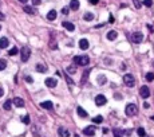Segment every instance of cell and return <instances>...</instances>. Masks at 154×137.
<instances>
[{"label": "cell", "mask_w": 154, "mask_h": 137, "mask_svg": "<svg viewBox=\"0 0 154 137\" xmlns=\"http://www.w3.org/2000/svg\"><path fill=\"white\" fill-rule=\"evenodd\" d=\"M106 102H107V99H106V97L103 94H98L95 97V105L97 106H103V105H106Z\"/></svg>", "instance_id": "8992f818"}, {"label": "cell", "mask_w": 154, "mask_h": 137, "mask_svg": "<svg viewBox=\"0 0 154 137\" xmlns=\"http://www.w3.org/2000/svg\"><path fill=\"white\" fill-rule=\"evenodd\" d=\"M83 19H85L86 22H91V20L94 19V14H91V12H86V14H85V16H83Z\"/></svg>", "instance_id": "7402d4cb"}, {"label": "cell", "mask_w": 154, "mask_h": 137, "mask_svg": "<svg viewBox=\"0 0 154 137\" xmlns=\"http://www.w3.org/2000/svg\"><path fill=\"white\" fill-rule=\"evenodd\" d=\"M146 81L147 82H153L154 81V74L153 73H147L146 74Z\"/></svg>", "instance_id": "1f68e13d"}, {"label": "cell", "mask_w": 154, "mask_h": 137, "mask_svg": "<svg viewBox=\"0 0 154 137\" xmlns=\"http://www.w3.org/2000/svg\"><path fill=\"white\" fill-rule=\"evenodd\" d=\"M0 30H2V26H0Z\"/></svg>", "instance_id": "f907efd6"}, {"label": "cell", "mask_w": 154, "mask_h": 137, "mask_svg": "<svg viewBox=\"0 0 154 137\" xmlns=\"http://www.w3.org/2000/svg\"><path fill=\"white\" fill-rule=\"evenodd\" d=\"M92 122H94V124H101V122H103V117H102V116L94 117V118H92Z\"/></svg>", "instance_id": "484cf974"}, {"label": "cell", "mask_w": 154, "mask_h": 137, "mask_svg": "<svg viewBox=\"0 0 154 137\" xmlns=\"http://www.w3.org/2000/svg\"><path fill=\"white\" fill-rule=\"evenodd\" d=\"M121 134H122V132L119 129H114V137H122Z\"/></svg>", "instance_id": "e575fe53"}, {"label": "cell", "mask_w": 154, "mask_h": 137, "mask_svg": "<svg viewBox=\"0 0 154 137\" xmlns=\"http://www.w3.org/2000/svg\"><path fill=\"white\" fill-rule=\"evenodd\" d=\"M58 134H59V137H70V132H68V129L64 128V127H59Z\"/></svg>", "instance_id": "ba28073f"}, {"label": "cell", "mask_w": 154, "mask_h": 137, "mask_svg": "<svg viewBox=\"0 0 154 137\" xmlns=\"http://www.w3.org/2000/svg\"><path fill=\"white\" fill-rule=\"evenodd\" d=\"M144 106H145V109H149V108H150V105L147 104V102H145V104H144Z\"/></svg>", "instance_id": "ee69618b"}, {"label": "cell", "mask_w": 154, "mask_h": 137, "mask_svg": "<svg viewBox=\"0 0 154 137\" xmlns=\"http://www.w3.org/2000/svg\"><path fill=\"white\" fill-rule=\"evenodd\" d=\"M74 63L75 65H79V66H87L90 63V58L87 55H76L74 56Z\"/></svg>", "instance_id": "6da1fadb"}, {"label": "cell", "mask_w": 154, "mask_h": 137, "mask_svg": "<svg viewBox=\"0 0 154 137\" xmlns=\"http://www.w3.org/2000/svg\"><path fill=\"white\" fill-rule=\"evenodd\" d=\"M79 2H78V0H71V2H70V8L71 9H74V11H76V9H79Z\"/></svg>", "instance_id": "2e32d148"}, {"label": "cell", "mask_w": 154, "mask_h": 137, "mask_svg": "<svg viewBox=\"0 0 154 137\" xmlns=\"http://www.w3.org/2000/svg\"><path fill=\"white\" fill-rule=\"evenodd\" d=\"M151 118H153V120H154V116H153V117H151Z\"/></svg>", "instance_id": "681fc988"}, {"label": "cell", "mask_w": 154, "mask_h": 137, "mask_svg": "<svg viewBox=\"0 0 154 137\" xmlns=\"http://www.w3.org/2000/svg\"><path fill=\"white\" fill-rule=\"evenodd\" d=\"M117 36H118V34H117V31H114V30L107 32V39H109V40H115Z\"/></svg>", "instance_id": "ac0fdd59"}, {"label": "cell", "mask_w": 154, "mask_h": 137, "mask_svg": "<svg viewBox=\"0 0 154 137\" xmlns=\"http://www.w3.org/2000/svg\"><path fill=\"white\" fill-rule=\"evenodd\" d=\"M123 83L127 86V87H133L135 85V78L131 75V74H125L123 75Z\"/></svg>", "instance_id": "3957f363"}, {"label": "cell", "mask_w": 154, "mask_h": 137, "mask_svg": "<svg viewBox=\"0 0 154 137\" xmlns=\"http://www.w3.org/2000/svg\"><path fill=\"white\" fill-rule=\"evenodd\" d=\"M24 12H27L30 15H34V14H36V9H35L34 7H31V6H24Z\"/></svg>", "instance_id": "ffe728a7"}, {"label": "cell", "mask_w": 154, "mask_h": 137, "mask_svg": "<svg viewBox=\"0 0 154 137\" xmlns=\"http://www.w3.org/2000/svg\"><path fill=\"white\" fill-rule=\"evenodd\" d=\"M32 3H34V6H39L42 3V0H32Z\"/></svg>", "instance_id": "74e56055"}, {"label": "cell", "mask_w": 154, "mask_h": 137, "mask_svg": "<svg viewBox=\"0 0 154 137\" xmlns=\"http://www.w3.org/2000/svg\"><path fill=\"white\" fill-rule=\"evenodd\" d=\"M11 108H12V101H6V104H4V109L6 110H11Z\"/></svg>", "instance_id": "83f0119b"}, {"label": "cell", "mask_w": 154, "mask_h": 137, "mask_svg": "<svg viewBox=\"0 0 154 137\" xmlns=\"http://www.w3.org/2000/svg\"><path fill=\"white\" fill-rule=\"evenodd\" d=\"M36 71L38 73H46L47 71V66L43 65V63H38L36 65Z\"/></svg>", "instance_id": "d6986e66"}, {"label": "cell", "mask_w": 154, "mask_h": 137, "mask_svg": "<svg viewBox=\"0 0 154 137\" xmlns=\"http://www.w3.org/2000/svg\"><path fill=\"white\" fill-rule=\"evenodd\" d=\"M68 12H70V7H64V8L62 9V14H63V15H68Z\"/></svg>", "instance_id": "8d00e7d4"}, {"label": "cell", "mask_w": 154, "mask_h": 137, "mask_svg": "<svg viewBox=\"0 0 154 137\" xmlns=\"http://www.w3.org/2000/svg\"><path fill=\"white\" fill-rule=\"evenodd\" d=\"M89 74H90V70H85V71H83V77H82V83H86Z\"/></svg>", "instance_id": "cb8c5ba5"}, {"label": "cell", "mask_w": 154, "mask_h": 137, "mask_svg": "<svg viewBox=\"0 0 154 137\" xmlns=\"http://www.w3.org/2000/svg\"><path fill=\"white\" fill-rule=\"evenodd\" d=\"M21 121L24 122V124H30V116L27 114V116H24V117H21Z\"/></svg>", "instance_id": "d590c367"}, {"label": "cell", "mask_w": 154, "mask_h": 137, "mask_svg": "<svg viewBox=\"0 0 154 137\" xmlns=\"http://www.w3.org/2000/svg\"><path fill=\"white\" fill-rule=\"evenodd\" d=\"M19 2H20V3H23V4H26V3L28 2V0H19Z\"/></svg>", "instance_id": "bcb514c9"}, {"label": "cell", "mask_w": 154, "mask_h": 137, "mask_svg": "<svg viewBox=\"0 0 154 137\" xmlns=\"http://www.w3.org/2000/svg\"><path fill=\"white\" fill-rule=\"evenodd\" d=\"M76 113H78V116L79 117H82V118H86L87 117V112L82 108V106H78L76 108Z\"/></svg>", "instance_id": "5bb4252c"}, {"label": "cell", "mask_w": 154, "mask_h": 137, "mask_svg": "<svg viewBox=\"0 0 154 137\" xmlns=\"http://www.w3.org/2000/svg\"><path fill=\"white\" fill-rule=\"evenodd\" d=\"M20 54H21V62H28L30 56H31V50L28 47H23L20 50Z\"/></svg>", "instance_id": "277c9868"}, {"label": "cell", "mask_w": 154, "mask_h": 137, "mask_svg": "<svg viewBox=\"0 0 154 137\" xmlns=\"http://www.w3.org/2000/svg\"><path fill=\"white\" fill-rule=\"evenodd\" d=\"M109 22H110V23H114V18H113V15H110V16H109Z\"/></svg>", "instance_id": "b9f144b4"}, {"label": "cell", "mask_w": 154, "mask_h": 137, "mask_svg": "<svg viewBox=\"0 0 154 137\" xmlns=\"http://www.w3.org/2000/svg\"><path fill=\"white\" fill-rule=\"evenodd\" d=\"M98 83L99 85H104L106 83V77L104 75H99L98 77Z\"/></svg>", "instance_id": "4dcf8cb0"}, {"label": "cell", "mask_w": 154, "mask_h": 137, "mask_svg": "<svg viewBox=\"0 0 154 137\" xmlns=\"http://www.w3.org/2000/svg\"><path fill=\"white\" fill-rule=\"evenodd\" d=\"M147 28H149V30H150V31H151V32H153V31H154V28H153V27H151V26H150V24H147Z\"/></svg>", "instance_id": "f6af8a7d"}, {"label": "cell", "mask_w": 154, "mask_h": 137, "mask_svg": "<svg viewBox=\"0 0 154 137\" xmlns=\"http://www.w3.org/2000/svg\"><path fill=\"white\" fill-rule=\"evenodd\" d=\"M6 67H7V61L6 59H0V71L4 70Z\"/></svg>", "instance_id": "f1b7e54d"}, {"label": "cell", "mask_w": 154, "mask_h": 137, "mask_svg": "<svg viewBox=\"0 0 154 137\" xmlns=\"http://www.w3.org/2000/svg\"><path fill=\"white\" fill-rule=\"evenodd\" d=\"M66 81H68V83H71V85L74 83V81H73V79H71L70 77H67V75H66Z\"/></svg>", "instance_id": "ab89813d"}, {"label": "cell", "mask_w": 154, "mask_h": 137, "mask_svg": "<svg viewBox=\"0 0 154 137\" xmlns=\"http://www.w3.org/2000/svg\"><path fill=\"white\" fill-rule=\"evenodd\" d=\"M4 18H6V16H4V14H3V12H0V20H4Z\"/></svg>", "instance_id": "7bdbcfd3"}, {"label": "cell", "mask_w": 154, "mask_h": 137, "mask_svg": "<svg viewBox=\"0 0 154 137\" xmlns=\"http://www.w3.org/2000/svg\"><path fill=\"white\" fill-rule=\"evenodd\" d=\"M3 94H4V91H3V89H2V87H0V97H2Z\"/></svg>", "instance_id": "7dc6e473"}, {"label": "cell", "mask_w": 154, "mask_h": 137, "mask_svg": "<svg viewBox=\"0 0 154 137\" xmlns=\"http://www.w3.org/2000/svg\"><path fill=\"white\" fill-rule=\"evenodd\" d=\"M98 2H99V0H90V3H91V4H94V6L98 4Z\"/></svg>", "instance_id": "60d3db41"}, {"label": "cell", "mask_w": 154, "mask_h": 137, "mask_svg": "<svg viewBox=\"0 0 154 137\" xmlns=\"http://www.w3.org/2000/svg\"><path fill=\"white\" fill-rule=\"evenodd\" d=\"M47 19L51 20V22H52V20H55V19H56V11H55V9H51L50 12L47 14Z\"/></svg>", "instance_id": "44dd1931"}, {"label": "cell", "mask_w": 154, "mask_h": 137, "mask_svg": "<svg viewBox=\"0 0 154 137\" xmlns=\"http://www.w3.org/2000/svg\"><path fill=\"white\" fill-rule=\"evenodd\" d=\"M50 47H51V49H54V50H55V49H58V43L55 42V39H54V38H51V40H50Z\"/></svg>", "instance_id": "f546056e"}, {"label": "cell", "mask_w": 154, "mask_h": 137, "mask_svg": "<svg viewBox=\"0 0 154 137\" xmlns=\"http://www.w3.org/2000/svg\"><path fill=\"white\" fill-rule=\"evenodd\" d=\"M66 71H67L68 74H75V73H76V68H75V66H74V65H73V66H67Z\"/></svg>", "instance_id": "603a6c76"}, {"label": "cell", "mask_w": 154, "mask_h": 137, "mask_svg": "<svg viewBox=\"0 0 154 137\" xmlns=\"http://www.w3.org/2000/svg\"><path fill=\"white\" fill-rule=\"evenodd\" d=\"M89 46H90V44H89V40H87V39L83 38V39L79 40V47H80V50H87Z\"/></svg>", "instance_id": "4fadbf2b"}, {"label": "cell", "mask_w": 154, "mask_h": 137, "mask_svg": "<svg viewBox=\"0 0 154 137\" xmlns=\"http://www.w3.org/2000/svg\"><path fill=\"white\" fill-rule=\"evenodd\" d=\"M12 104H14L16 108H23V106H24V99L20 98V97H15V98L12 99Z\"/></svg>", "instance_id": "9c48e42d"}, {"label": "cell", "mask_w": 154, "mask_h": 137, "mask_svg": "<svg viewBox=\"0 0 154 137\" xmlns=\"http://www.w3.org/2000/svg\"><path fill=\"white\" fill-rule=\"evenodd\" d=\"M40 106H42L43 109H48V110H51V109L54 108V105H52L51 101H43L42 104H40Z\"/></svg>", "instance_id": "9a60e30c"}, {"label": "cell", "mask_w": 154, "mask_h": 137, "mask_svg": "<svg viewBox=\"0 0 154 137\" xmlns=\"http://www.w3.org/2000/svg\"><path fill=\"white\" fill-rule=\"evenodd\" d=\"M131 40H133L134 43H141L142 40H144V34L139 32V31L133 32V34H131Z\"/></svg>", "instance_id": "5b68a950"}, {"label": "cell", "mask_w": 154, "mask_h": 137, "mask_svg": "<svg viewBox=\"0 0 154 137\" xmlns=\"http://www.w3.org/2000/svg\"><path fill=\"white\" fill-rule=\"evenodd\" d=\"M139 96H141L142 98H149V96H150V89H149L147 86H142V87L139 89Z\"/></svg>", "instance_id": "52a82bcc"}, {"label": "cell", "mask_w": 154, "mask_h": 137, "mask_svg": "<svg viewBox=\"0 0 154 137\" xmlns=\"http://www.w3.org/2000/svg\"><path fill=\"white\" fill-rule=\"evenodd\" d=\"M44 83H46V86H47V87H51V89H52V87H55V86H56L58 81H56L55 78H47Z\"/></svg>", "instance_id": "30bf717a"}, {"label": "cell", "mask_w": 154, "mask_h": 137, "mask_svg": "<svg viewBox=\"0 0 154 137\" xmlns=\"http://www.w3.org/2000/svg\"><path fill=\"white\" fill-rule=\"evenodd\" d=\"M137 133H138L139 137H145V136H146V132H145L144 128H138V129H137Z\"/></svg>", "instance_id": "4316f807"}, {"label": "cell", "mask_w": 154, "mask_h": 137, "mask_svg": "<svg viewBox=\"0 0 154 137\" xmlns=\"http://www.w3.org/2000/svg\"><path fill=\"white\" fill-rule=\"evenodd\" d=\"M83 133H85L86 136L92 137L94 134H95V127H87V128H85V129H83Z\"/></svg>", "instance_id": "8fae6325"}, {"label": "cell", "mask_w": 154, "mask_h": 137, "mask_svg": "<svg viewBox=\"0 0 154 137\" xmlns=\"http://www.w3.org/2000/svg\"><path fill=\"white\" fill-rule=\"evenodd\" d=\"M125 113H126V116H129V117H133V116H135V114L138 113V108H137V105L135 104H127L126 105V109H125Z\"/></svg>", "instance_id": "7a4b0ae2"}, {"label": "cell", "mask_w": 154, "mask_h": 137, "mask_svg": "<svg viewBox=\"0 0 154 137\" xmlns=\"http://www.w3.org/2000/svg\"><path fill=\"white\" fill-rule=\"evenodd\" d=\"M8 44H9V40L7 38H0V49L8 47Z\"/></svg>", "instance_id": "e0dca14e"}, {"label": "cell", "mask_w": 154, "mask_h": 137, "mask_svg": "<svg viewBox=\"0 0 154 137\" xmlns=\"http://www.w3.org/2000/svg\"><path fill=\"white\" fill-rule=\"evenodd\" d=\"M75 137H79V134H78V133H76V134H75Z\"/></svg>", "instance_id": "c3c4849f"}, {"label": "cell", "mask_w": 154, "mask_h": 137, "mask_svg": "<svg viewBox=\"0 0 154 137\" xmlns=\"http://www.w3.org/2000/svg\"><path fill=\"white\" fill-rule=\"evenodd\" d=\"M26 81H27L28 83H32V82H34V79H32V78L28 75V77H26Z\"/></svg>", "instance_id": "f35d334b"}, {"label": "cell", "mask_w": 154, "mask_h": 137, "mask_svg": "<svg viewBox=\"0 0 154 137\" xmlns=\"http://www.w3.org/2000/svg\"><path fill=\"white\" fill-rule=\"evenodd\" d=\"M144 6H146V7H151L153 6V0H144Z\"/></svg>", "instance_id": "836d02e7"}, {"label": "cell", "mask_w": 154, "mask_h": 137, "mask_svg": "<svg viewBox=\"0 0 154 137\" xmlns=\"http://www.w3.org/2000/svg\"><path fill=\"white\" fill-rule=\"evenodd\" d=\"M133 3H134V6H135L137 9H139V8L142 7V3L139 2V0H133Z\"/></svg>", "instance_id": "d6a6232c"}, {"label": "cell", "mask_w": 154, "mask_h": 137, "mask_svg": "<svg viewBox=\"0 0 154 137\" xmlns=\"http://www.w3.org/2000/svg\"><path fill=\"white\" fill-rule=\"evenodd\" d=\"M62 26H63L67 31H70V32H73V31L75 30V26L73 24V23H70V22H63V23H62Z\"/></svg>", "instance_id": "7c38bea8"}, {"label": "cell", "mask_w": 154, "mask_h": 137, "mask_svg": "<svg viewBox=\"0 0 154 137\" xmlns=\"http://www.w3.org/2000/svg\"><path fill=\"white\" fill-rule=\"evenodd\" d=\"M18 52H19V49H18V47H15V46H14V47H12V49H11L9 51H8V54H9L11 56H14V55H16Z\"/></svg>", "instance_id": "d4e9b609"}]
</instances>
